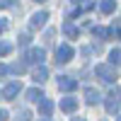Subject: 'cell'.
<instances>
[{
  "label": "cell",
  "instance_id": "obj_29",
  "mask_svg": "<svg viewBox=\"0 0 121 121\" xmlns=\"http://www.w3.org/2000/svg\"><path fill=\"white\" fill-rule=\"evenodd\" d=\"M116 121H121V116H116Z\"/></svg>",
  "mask_w": 121,
  "mask_h": 121
},
{
  "label": "cell",
  "instance_id": "obj_5",
  "mask_svg": "<svg viewBox=\"0 0 121 121\" xmlns=\"http://www.w3.org/2000/svg\"><path fill=\"white\" fill-rule=\"evenodd\" d=\"M78 87V80L75 78H68V75H58V90H63V92H70V90Z\"/></svg>",
  "mask_w": 121,
  "mask_h": 121
},
{
  "label": "cell",
  "instance_id": "obj_7",
  "mask_svg": "<svg viewBox=\"0 0 121 121\" xmlns=\"http://www.w3.org/2000/svg\"><path fill=\"white\" fill-rule=\"evenodd\" d=\"M46 19H48V12H44V10H41V12H36V15L32 17L29 27H32V29H41V27L46 24Z\"/></svg>",
  "mask_w": 121,
  "mask_h": 121
},
{
  "label": "cell",
  "instance_id": "obj_16",
  "mask_svg": "<svg viewBox=\"0 0 121 121\" xmlns=\"http://www.w3.org/2000/svg\"><path fill=\"white\" fill-rule=\"evenodd\" d=\"M92 34L99 36V39H109V29H104V27H92Z\"/></svg>",
  "mask_w": 121,
  "mask_h": 121
},
{
  "label": "cell",
  "instance_id": "obj_14",
  "mask_svg": "<svg viewBox=\"0 0 121 121\" xmlns=\"http://www.w3.org/2000/svg\"><path fill=\"white\" fill-rule=\"evenodd\" d=\"M63 32H65L70 39H78V36H80V29H78L75 24H70V22H65V24H63Z\"/></svg>",
  "mask_w": 121,
  "mask_h": 121
},
{
  "label": "cell",
  "instance_id": "obj_1",
  "mask_svg": "<svg viewBox=\"0 0 121 121\" xmlns=\"http://www.w3.org/2000/svg\"><path fill=\"white\" fill-rule=\"evenodd\" d=\"M97 75L104 80V82H114V80L119 78L116 75V65H112V63H99L97 65Z\"/></svg>",
  "mask_w": 121,
  "mask_h": 121
},
{
  "label": "cell",
  "instance_id": "obj_15",
  "mask_svg": "<svg viewBox=\"0 0 121 121\" xmlns=\"http://www.w3.org/2000/svg\"><path fill=\"white\" fill-rule=\"evenodd\" d=\"M109 63L121 65V48H112V51H109Z\"/></svg>",
  "mask_w": 121,
  "mask_h": 121
},
{
  "label": "cell",
  "instance_id": "obj_12",
  "mask_svg": "<svg viewBox=\"0 0 121 121\" xmlns=\"http://www.w3.org/2000/svg\"><path fill=\"white\" fill-rule=\"evenodd\" d=\"M27 99H29V102H41V99H44V92H41L39 87H32V90H27Z\"/></svg>",
  "mask_w": 121,
  "mask_h": 121
},
{
  "label": "cell",
  "instance_id": "obj_25",
  "mask_svg": "<svg viewBox=\"0 0 121 121\" xmlns=\"http://www.w3.org/2000/svg\"><path fill=\"white\" fill-rule=\"evenodd\" d=\"M7 119V112H5V109H0V121H5Z\"/></svg>",
  "mask_w": 121,
  "mask_h": 121
},
{
  "label": "cell",
  "instance_id": "obj_24",
  "mask_svg": "<svg viewBox=\"0 0 121 121\" xmlns=\"http://www.w3.org/2000/svg\"><path fill=\"white\" fill-rule=\"evenodd\" d=\"M7 73H10V68H7V65H3V63H0V75H7Z\"/></svg>",
  "mask_w": 121,
  "mask_h": 121
},
{
  "label": "cell",
  "instance_id": "obj_2",
  "mask_svg": "<svg viewBox=\"0 0 121 121\" xmlns=\"http://www.w3.org/2000/svg\"><path fill=\"white\" fill-rule=\"evenodd\" d=\"M73 56H75V51H73V46H68V44H60L56 48V63H68Z\"/></svg>",
  "mask_w": 121,
  "mask_h": 121
},
{
  "label": "cell",
  "instance_id": "obj_22",
  "mask_svg": "<svg viewBox=\"0 0 121 121\" xmlns=\"http://www.w3.org/2000/svg\"><path fill=\"white\" fill-rule=\"evenodd\" d=\"M7 27H10V24H7V19H0V34L7 32Z\"/></svg>",
  "mask_w": 121,
  "mask_h": 121
},
{
  "label": "cell",
  "instance_id": "obj_10",
  "mask_svg": "<svg viewBox=\"0 0 121 121\" xmlns=\"http://www.w3.org/2000/svg\"><path fill=\"white\" fill-rule=\"evenodd\" d=\"M99 99H102V95H99L95 87H87V90H85V102H87V104H97Z\"/></svg>",
  "mask_w": 121,
  "mask_h": 121
},
{
  "label": "cell",
  "instance_id": "obj_13",
  "mask_svg": "<svg viewBox=\"0 0 121 121\" xmlns=\"http://www.w3.org/2000/svg\"><path fill=\"white\" fill-rule=\"evenodd\" d=\"M99 10H102L104 15H112L116 10V0H102V5H99Z\"/></svg>",
  "mask_w": 121,
  "mask_h": 121
},
{
  "label": "cell",
  "instance_id": "obj_20",
  "mask_svg": "<svg viewBox=\"0 0 121 121\" xmlns=\"http://www.w3.org/2000/svg\"><path fill=\"white\" fill-rule=\"evenodd\" d=\"M10 51H12V46H10V44H5V41H0V56H7Z\"/></svg>",
  "mask_w": 121,
  "mask_h": 121
},
{
  "label": "cell",
  "instance_id": "obj_11",
  "mask_svg": "<svg viewBox=\"0 0 121 121\" xmlns=\"http://www.w3.org/2000/svg\"><path fill=\"white\" fill-rule=\"evenodd\" d=\"M46 78H48V70L41 65V68H36L34 70V75H32V80H34V82H39V85H41V82H46Z\"/></svg>",
  "mask_w": 121,
  "mask_h": 121
},
{
  "label": "cell",
  "instance_id": "obj_19",
  "mask_svg": "<svg viewBox=\"0 0 121 121\" xmlns=\"http://www.w3.org/2000/svg\"><path fill=\"white\" fill-rule=\"evenodd\" d=\"M10 73H24V63H12L10 65Z\"/></svg>",
  "mask_w": 121,
  "mask_h": 121
},
{
  "label": "cell",
  "instance_id": "obj_23",
  "mask_svg": "<svg viewBox=\"0 0 121 121\" xmlns=\"http://www.w3.org/2000/svg\"><path fill=\"white\" fill-rule=\"evenodd\" d=\"M12 5V0H0V10H5V7H10Z\"/></svg>",
  "mask_w": 121,
  "mask_h": 121
},
{
  "label": "cell",
  "instance_id": "obj_6",
  "mask_svg": "<svg viewBox=\"0 0 121 121\" xmlns=\"http://www.w3.org/2000/svg\"><path fill=\"white\" fill-rule=\"evenodd\" d=\"M19 90H22L19 82H10V85L3 87V97H5V99H15V97L19 95Z\"/></svg>",
  "mask_w": 121,
  "mask_h": 121
},
{
  "label": "cell",
  "instance_id": "obj_8",
  "mask_svg": "<svg viewBox=\"0 0 121 121\" xmlns=\"http://www.w3.org/2000/svg\"><path fill=\"white\" fill-rule=\"evenodd\" d=\"M60 109H63L65 114H73L75 109H78V99L75 97H65L63 102H60Z\"/></svg>",
  "mask_w": 121,
  "mask_h": 121
},
{
  "label": "cell",
  "instance_id": "obj_27",
  "mask_svg": "<svg viewBox=\"0 0 121 121\" xmlns=\"http://www.w3.org/2000/svg\"><path fill=\"white\" fill-rule=\"evenodd\" d=\"M73 121H85V119H82V116H75V119H73Z\"/></svg>",
  "mask_w": 121,
  "mask_h": 121
},
{
  "label": "cell",
  "instance_id": "obj_21",
  "mask_svg": "<svg viewBox=\"0 0 121 121\" xmlns=\"http://www.w3.org/2000/svg\"><path fill=\"white\" fill-rule=\"evenodd\" d=\"M29 41H32V36H29V34H22V36H19V46H29Z\"/></svg>",
  "mask_w": 121,
  "mask_h": 121
},
{
  "label": "cell",
  "instance_id": "obj_28",
  "mask_svg": "<svg viewBox=\"0 0 121 121\" xmlns=\"http://www.w3.org/2000/svg\"><path fill=\"white\" fill-rule=\"evenodd\" d=\"M36 3H46V0H36Z\"/></svg>",
  "mask_w": 121,
  "mask_h": 121
},
{
  "label": "cell",
  "instance_id": "obj_17",
  "mask_svg": "<svg viewBox=\"0 0 121 121\" xmlns=\"http://www.w3.org/2000/svg\"><path fill=\"white\" fill-rule=\"evenodd\" d=\"M15 121H32V112H27V109H22L17 116H15Z\"/></svg>",
  "mask_w": 121,
  "mask_h": 121
},
{
  "label": "cell",
  "instance_id": "obj_9",
  "mask_svg": "<svg viewBox=\"0 0 121 121\" xmlns=\"http://www.w3.org/2000/svg\"><path fill=\"white\" fill-rule=\"evenodd\" d=\"M53 102H51V99H48V97H44L41 99V102H39V112H41V116H48V114H51L53 112Z\"/></svg>",
  "mask_w": 121,
  "mask_h": 121
},
{
  "label": "cell",
  "instance_id": "obj_18",
  "mask_svg": "<svg viewBox=\"0 0 121 121\" xmlns=\"http://www.w3.org/2000/svg\"><path fill=\"white\" fill-rule=\"evenodd\" d=\"M116 36H121V29L116 24H112V27H109V39H116Z\"/></svg>",
  "mask_w": 121,
  "mask_h": 121
},
{
  "label": "cell",
  "instance_id": "obj_4",
  "mask_svg": "<svg viewBox=\"0 0 121 121\" xmlns=\"http://www.w3.org/2000/svg\"><path fill=\"white\" fill-rule=\"evenodd\" d=\"M44 58H46L44 48H29V51H27V63H39V65H41Z\"/></svg>",
  "mask_w": 121,
  "mask_h": 121
},
{
  "label": "cell",
  "instance_id": "obj_3",
  "mask_svg": "<svg viewBox=\"0 0 121 121\" xmlns=\"http://www.w3.org/2000/svg\"><path fill=\"white\" fill-rule=\"evenodd\" d=\"M119 97H121V90H114V92L107 97V112L109 114H116L119 112V107H121V99Z\"/></svg>",
  "mask_w": 121,
  "mask_h": 121
},
{
  "label": "cell",
  "instance_id": "obj_26",
  "mask_svg": "<svg viewBox=\"0 0 121 121\" xmlns=\"http://www.w3.org/2000/svg\"><path fill=\"white\" fill-rule=\"evenodd\" d=\"M70 3H75V5H80V3H85V0H70Z\"/></svg>",
  "mask_w": 121,
  "mask_h": 121
}]
</instances>
